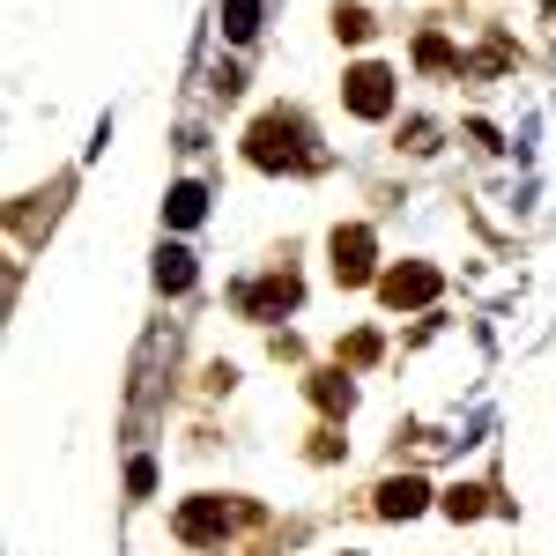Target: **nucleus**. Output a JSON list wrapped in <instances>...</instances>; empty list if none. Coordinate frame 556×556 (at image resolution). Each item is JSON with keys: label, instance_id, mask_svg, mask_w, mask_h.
Returning <instances> with one entry per match:
<instances>
[{"label": "nucleus", "instance_id": "obj_5", "mask_svg": "<svg viewBox=\"0 0 556 556\" xmlns=\"http://www.w3.org/2000/svg\"><path fill=\"white\" fill-rule=\"evenodd\" d=\"M334 275L342 282H364L371 275V230H342L334 238Z\"/></svg>", "mask_w": 556, "mask_h": 556}, {"label": "nucleus", "instance_id": "obj_8", "mask_svg": "<svg viewBox=\"0 0 556 556\" xmlns=\"http://www.w3.org/2000/svg\"><path fill=\"white\" fill-rule=\"evenodd\" d=\"M186 282H193V253L186 245H164L156 253V290H186Z\"/></svg>", "mask_w": 556, "mask_h": 556}, {"label": "nucleus", "instance_id": "obj_1", "mask_svg": "<svg viewBox=\"0 0 556 556\" xmlns=\"http://www.w3.org/2000/svg\"><path fill=\"white\" fill-rule=\"evenodd\" d=\"M245 156H253L260 172H275V164H304V127L290 119V112H267L253 127V141H245Z\"/></svg>", "mask_w": 556, "mask_h": 556}, {"label": "nucleus", "instance_id": "obj_13", "mask_svg": "<svg viewBox=\"0 0 556 556\" xmlns=\"http://www.w3.org/2000/svg\"><path fill=\"white\" fill-rule=\"evenodd\" d=\"M342 38H371V15L364 8H342Z\"/></svg>", "mask_w": 556, "mask_h": 556}, {"label": "nucleus", "instance_id": "obj_4", "mask_svg": "<svg viewBox=\"0 0 556 556\" xmlns=\"http://www.w3.org/2000/svg\"><path fill=\"white\" fill-rule=\"evenodd\" d=\"M230 527V513H223V497H193L186 513H178V542H215Z\"/></svg>", "mask_w": 556, "mask_h": 556}, {"label": "nucleus", "instance_id": "obj_6", "mask_svg": "<svg viewBox=\"0 0 556 556\" xmlns=\"http://www.w3.org/2000/svg\"><path fill=\"white\" fill-rule=\"evenodd\" d=\"M424 497H430L424 482H416V475H401V482H386V490H379V513L386 519H416V513H424Z\"/></svg>", "mask_w": 556, "mask_h": 556}, {"label": "nucleus", "instance_id": "obj_2", "mask_svg": "<svg viewBox=\"0 0 556 556\" xmlns=\"http://www.w3.org/2000/svg\"><path fill=\"white\" fill-rule=\"evenodd\" d=\"M349 112H356V119H386V112H393V75H386V67H356V75H349Z\"/></svg>", "mask_w": 556, "mask_h": 556}, {"label": "nucleus", "instance_id": "obj_7", "mask_svg": "<svg viewBox=\"0 0 556 556\" xmlns=\"http://www.w3.org/2000/svg\"><path fill=\"white\" fill-rule=\"evenodd\" d=\"M290 304H298V275H275V282L245 290V312H260V319H267V312H290Z\"/></svg>", "mask_w": 556, "mask_h": 556}, {"label": "nucleus", "instance_id": "obj_12", "mask_svg": "<svg viewBox=\"0 0 556 556\" xmlns=\"http://www.w3.org/2000/svg\"><path fill=\"white\" fill-rule=\"evenodd\" d=\"M416 60H424V67H453V45H445V38H424V45H416Z\"/></svg>", "mask_w": 556, "mask_h": 556}, {"label": "nucleus", "instance_id": "obj_10", "mask_svg": "<svg viewBox=\"0 0 556 556\" xmlns=\"http://www.w3.org/2000/svg\"><path fill=\"white\" fill-rule=\"evenodd\" d=\"M223 30H230V38L245 45L260 30V0H230V8H223Z\"/></svg>", "mask_w": 556, "mask_h": 556}, {"label": "nucleus", "instance_id": "obj_9", "mask_svg": "<svg viewBox=\"0 0 556 556\" xmlns=\"http://www.w3.org/2000/svg\"><path fill=\"white\" fill-rule=\"evenodd\" d=\"M201 215H208V193H201V186H178V193H172V223H178V230H193Z\"/></svg>", "mask_w": 556, "mask_h": 556}, {"label": "nucleus", "instance_id": "obj_3", "mask_svg": "<svg viewBox=\"0 0 556 556\" xmlns=\"http://www.w3.org/2000/svg\"><path fill=\"white\" fill-rule=\"evenodd\" d=\"M379 290H386L393 312H401V304H430V298H438V267H393Z\"/></svg>", "mask_w": 556, "mask_h": 556}, {"label": "nucleus", "instance_id": "obj_11", "mask_svg": "<svg viewBox=\"0 0 556 556\" xmlns=\"http://www.w3.org/2000/svg\"><path fill=\"white\" fill-rule=\"evenodd\" d=\"M445 513H453V519H475V513H482V490H445Z\"/></svg>", "mask_w": 556, "mask_h": 556}]
</instances>
